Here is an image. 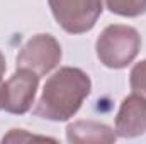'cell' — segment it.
<instances>
[{"mask_svg": "<svg viewBox=\"0 0 146 144\" xmlns=\"http://www.w3.org/2000/svg\"><path fill=\"white\" fill-rule=\"evenodd\" d=\"M90 90L92 81L83 70L63 66L48 78L34 107V115L54 122H65L80 110Z\"/></svg>", "mask_w": 146, "mask_h": 144, "instance_id": "1", "label": "cell"}, {"mask_svg": "<svg viewBox=\"0 0 146 144\" xmlns=\"http://www.w3.org/2000/svg\"><path fill=\"white\" fill-rule=\"evenodd\" d=\"M141 49L139 32L124 24L107 26L95 42L97 58L100 63L112 70H122L129 66Z\"/></svg>", "mask_w": 146, "mask_h": 144, "instance_id": "2", "label": "cell"}, {"mask_svg": "<svg viewBox=\"0 0 146 144\" xmlns=\"http://www.w3.org/2000/svg\"><path fill=\"white\" fill-rule=\"evenodd\" d=\"M56 22L70 34H83L97 24L104 3L102 0H48Z\"/></svg>", "mask_w": 146, "mask_h": 144, "instance_id": "3", "label": "cell"}, {"mask_svg": "<svg viewBox=\"0 0 146 144\" xmlns=\"http://www.w3.org/2000/svg\"><path fill=\"white\" fill-rule=\"evenodd\" d=\"M61 46L51 34L33 36L17 54V68H27L44 76L53 71L61 61Z\"/></svg>", "mask_w": 146, "mask_h": 144, "instance_id": "4", "label": "cell"}, {"mask_svg": "<svg viewBox=\"0 0 146 144\" xmlns=\"http://www.w3.org/2000/svg\"><path fill=\"white\" fill-rule=\"evenodd\" d=\"M39 75L27 68H17L15 73L3 81L0 92V105L5 112L22 115L31 110L36 98Z\"/></svg>", "mask_w": 146, "mask_h": 144, "instance_id": "5", "label": "cell"}, {"mask_svg": "<svg viewBox=\"0 0 146 144\" xmlns=\"http://www.w3.org/2000/svg\"><path fill=\"white\" fill-rule=\"evenodd\" d=\"M146 132V98L139 93L126 97L115 115V136L138 137Z\"/></svg>", "mask_w": 146, "mask_h": 144, "instance_id": "6", "label": "cell"}, {"mask_svg": "<svg viewBox=\"0 0 146 144\" xmlns=\"http://www.w3.org/2000/svg\"><path fill=\"white\" fill-rule=\"evenodd\" d=\"M115 137L109 126L95 120H78L66 127V141L72 144H110Z\"/></svg>", "mask_w": 146, "mask_h": 144, "instance_id": "7", "label": "cell"}, {"mask_svg": "<svg viewBox=\"0 0 146 144\" xmlns=\"http://www.w3.org/2000/svg\"><path fill=\"white\" fill-rule=\"evenodd\" d=\"M104 7L122 17H138L146 14V0H102Z\"/></svg>", "mask_w": 146, "mask_h": 144, "instance_id": "8", "label": "cell"}, {"mask_svg": "<svg viewBox=\"0 0 146 144\" xmlns=\"http://www.w3.org/2000/svg\"><path fill=\"white\" fill-rule=\"evenodd\" d=\"M129 83L134 93H139L146 98V59L134 65L129 75Z\"/></svg>", "mask_w": 146, "mask_h": 144, "instance_id": "9", "label": "cell"}, {"mask_svg": "<svg viewBox=\"0 0 146 144\" xmlns=\"http://www.w3.org/2000/svg\"><path fill=\"white\" fill-rule=\"evenodd\" d=\"M5 70H7V65H5V56L0 53V92H2V85H3V75H5ZM2 108V105H0Z\"/></svg>", "mask_w": 146, "mask_h": 144, "instance_id": "10", "label": "cell"}]
</instances>
